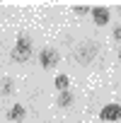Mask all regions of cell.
<instances>
[{
	"label": "cell",
	"mask_w": 121,
	"mask_h": 123,
	"mask_svg": "<svg viewBox=\"0 0 121 123\" xmlns=\"http://www.w3.org/2000/svg\"><path fill=\"white\" fill-rule=\"evenodd\" d=\"M10 58L15 60V63H27V60L32 58V39L22 34V36L17 39V43H15V48H12Z\"/></svg>",
	"instance_id": "cell-1"
},
{
	"label": "cell",
	"mask_w": 121,
	"mask_h": 123,
	"mask_svg": "<svg viewBox=\"0 0 121 123\" xmlns=\"http://www.w3.org/2000/svg\"><path fill=\"white\" fill-rule=\"evenodd\" d=\"M97 48H99L97 41H85V43H80L78 51H75V60H78V63H82V65L92 63V58L97 55Z\"/></svg>",
	"instance_id": "cell-2"
},
{
	"label": "cell",
	"mask_w": 121,
	"mask_h": 123,
	"mask_svg": "<svg viewBox=\"0 0 121 123\" xmlns=\"http://www.w3.org/2000/svg\"><path fill=\"white\" fill-rule=\"evenodd\" d=\"M39 63L44 65V68H56L58 65V51L56 48H44L41 53H39Z\"/></svg>",
	"instance_id": "cell-3"
},
{
	"label": "cell",
	"mask_w": 121,
	"mask_h": 123,
	"mask_svg": "<svg viewBox=\"0 0 121 123\" xmlns=\"http://www.w3.org/2000/svg\"><path fill=\"white\" fill-rule=\"evenodd\" d=\"M99 118H102V121H119V118H121V106H119V104H107V106L99 111Z\"/></svg>",
	"instance_id": "cell-4"
},
{
	"label": "cell",
	"mask_w": 121,
	"mask_h": 123,
	"mask_svg": "<svg viewBox=\"0 0 121 123\" xmlns=\"http://www.w3.org/2000/svg\"><path fill=\"white\" fill-rule=\"evenodd\" d=\"M92 19H94V24L104 27V24L109 22V10H107V7H94V10H92Z\"/></svg>",
	"instance_id": "cell-5"
},
{
	"label": "cell",
	"mask_w": 121,
	"mask_h": 123,
	"mask_svg": "<svg viewBox=\"0 0 121 123\" xmlns=\"http://www.w3.org/2000/svg\"><path fill=\"white\" fill-rule=\"evenodd\" d=\"M7 118H10V121H22V118H24V106H22V104H15V106L7 111Z\"/></svg>",
	"instance_id": "cell-6"
},
{
	"label": "cell",
	"mask_w": 121,
	"mask_h": 123,
	"mask_svg": "<svg viewBox=\"0 0 121 123\" xmlns=\"http://www.w3.org/2000/svg\"><path fill=\"white\" fill-rule=\"evenodd\" d=\"M70 104H73V94H70V89H63L58 94V106L60 109H68Z\"/></svg>",
	"instance_id": "cell-7"
},
{
	"label": "cell",
	"mask_w": 121,
	"mask_h": 123,
	"mask_svg": "<svg viewBox=\"0 0 121 123\" xmlns=\"http://www.w3.org/2000/svg\"><path fill=\"white\" fill-rule=\"evenodd\" d=\"M0 94H3V97L12 94V80H10V77H5L3 82H0Z\"/></svg>",
	"instance_id": "cell-8"
},
{
	"label": "cell",
	"mask_w": 121,
	"mask_h": 123,
	"mask_svg": "<svg viewBox=\"0 0 121 123\" xmlns=\"http://www.w3.org/2000/svg\"><path fill=\"white\" fill-rule=\"evenodd\" d=\"M56 87H58L60 92H63V89H68V87H70V80H68V75H58V77H56Z\"/></svg>",
	"instance_id": "cell-9"
},
{
	"label": "cell",
	"mask_w": 121,
	"mask_h": 123,
	"mask_svg": "<svg viewBox=\"0 0 121 123\" xmlns=\"http://www.w3.org/2000/svg\"><path fill=\"white\" fill-rule=\"evenodd\" d=\"M75 12H78V15H85V12H90V10H87L85 5H75Z\"/></svg>",
	"instance_id": "cell-10"
},
{
	"label": "cell",
	"mask_w": 121,
	"mask_h": 123,
	"mask_svg": "<svg viewBox=\"0 0 121 123\" xmlns=\"http://www.w3.org/2000/svg\"><path fill=\"white\" fill-rule=\"evenodd\" d=\"M114 39H121V27H116V29H114Z\"/></svg>",
	"instance_id": "cell-11"
},
{
	"label": "cell",
	"mask_w": 121,
	"mask_h": 123,
	"mask_svg": "<svg viewBox=\"0 0 121 123\" xmlns=\"http://www.w3.org/2000/svg\"><path fill=\"white\" fill-rule=\"evenodd\" d=\"M119 60H121V51H119Z\"/></svg>",
	"instance_id": "cell-12"
}]
</instances>
